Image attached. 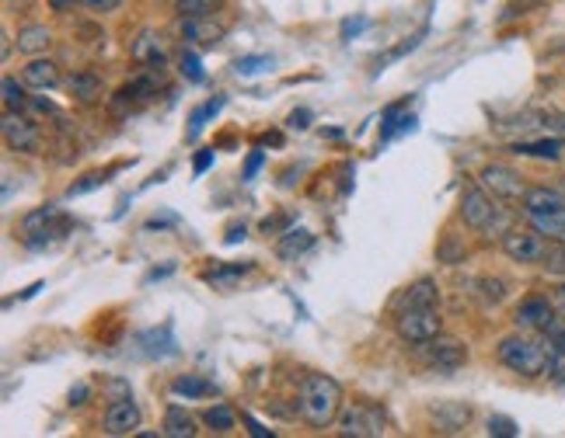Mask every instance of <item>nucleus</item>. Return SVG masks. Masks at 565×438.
<instances>
[{
  "mask_svg": "<svg viewBox=\"0 0 565 438\" xmlns=\"http://www.w3.org/2000/svg\"><path fill=\"white\" fill-rule=\"evenodd\" d=\"M70 94L81 101V105H94L102 94H105V84H102V77L94 73V70H81V73H73L67 81Z\"/></svg>",
  "mask_w": 565,
  "mask_h": 438,
  "instance_id": "f3484780",
  "label": "nucleus"
},
{
  "mask_svg": "<svg viewBox=\"0 0 565 438\" xmlns=\"http://www.w3.org/2000/svg\"><path fill=\"white\" fill-rule=\"evenodd\" d=\"M181 35H185V43L217 45L220 39H224V24L213 22V14H203V18H181Z\"/></svg>",
  "mask_w": 565,
  "mask_h": 438,
  "instance_id": "ddd939ff",
  "label": "nucleus"
},
{
  "mask_svg": "<svg viewBox=\"0 0 565 438\" xmlns=\"http://www.w3.org/2000/svg\"><path fill=\"white\" fill-rule=\"evenodd\" d=\"M53 11H73V0H49Z\"/></svg>",
  "mask_w": 565,
  "mask_h": 438,
  "instance_id": "49530a36",
  "label": "nucleus"
},
{
  "mask_svg": "<svg viewBox=\"0 0 565 438\" xmlns=\"http://www.w3.org/2000/svg\"><path fill=\"white\" fill-rule=\"evenodd\" d=\"M297 414L304 417L311 428H328L342 414V386L339 379L325 373L304 376L297 390Z\"/></svg>",
  "mask_w": 565,
  "mask_h": 438,
  "instance_id": "f257e3e1",
  "label": "nucleus"
},
{
  "mask_svg": "<svg viewBox=\"0 0 565 438\" xmlns=\"http://www.w3.org/2000/svg\"><path fill=\"white\" fill-rule=\"evenodd\" d=\"M489 435L513 438L517 435V421H510V417H489Z\"/></svg>",
  "mask_w": 565,
  "mask_h": 438,
  "instance_id": "f704fd0d",
  "label": "nucleus"
},
{
  "mask_svg": "<svg viewBox=\"0 0 565 438\" xmlns=\"http://www.w3.org/2000/svg\"><path fill=\"white\" fill-rule=\"evenodd\" d=\"M513 154L521 157H538V160H562V139H531V143H513Z\"/></svg>",
  "mask_w": 565,
  "mask_h": 438,
  "instance_id": "4be33fe9",
  "label": "nucleus"
},
{
  "mask_svg": "<svg viewBox=\"0 0 565 438\" xmlns=\"http://www.w3.org/2000/svg\"><path fill=\"white\" fill-rule=\"evenodd\" d=\"M179 70H181V77H185V81H192V84H200V81L206 77L203 63H200V56H196V52H181Z\"/></svg>",
  "mask_w": 565,
  "mask_h": 438,
  "instance_id": "7c9ffc66",
  "label": "nucleus"
},
{
  "mask_svg": "<svg viewBox=\"0 0 565 438\" xmlns=\"http://www.w3.org/2000/svg\"><path fill=\"white\" fill-rule=\"evenodd\" d=\"M258 167H262V150H255V154L248 157V164H245V177H255Z\"/></svg>",
  "mask_w": 565,
  "mask_h": 438,
  "instance_id": "c03bdc74",
  "label": "nucleus"
},
{
  "mask_svg": "<svg viewBox=\"0 0 565 438\" xmlns=\"http://www.w3.org/2000/svg\"><path fill=\"white\" fill-rule=\"evenodd\" d=\"M91 11H102V14H109L115 7H122V0H84Z\"/></svg>",
  "mask_w": 565,
  "mask_h": 438,
  "instance_id": "4c0bfd02",
  "label": "nucleus"
},
{
  "mask_svg": "<svg viewBox=\"0 0 565 438\" xmlns=\"http://www.w3.org/2000/svg\"><path fill=\"white\" fill-rule=\"evenodd\" d=\"M161 435L192 438L196 435V421H192V414H185L181 407H168V411H164V432H161Z\"/></svg>",
  "mask_w": 565,
  "mask_h": 438,
  "instance_id": "b1692460",
  "label": "nucleus"
},
{
  "mask_svg": "<svg viewBox=\"0 0 565 438\" xmlns=\"http://www.w3.org/2000/svg\"><path fill=\"white\" fill-rule=\"evenodd\" d=\"M531 226L541 233L544 241L565 243V205L562 209H548V213H531Z\"/></svg>",
  "mask_w": 565,
  "mask_h": 438,
  "instance_id": "a211bd4d",
  "label": "nucleus"
},
{
  "mask_svg": "<svg viewBox=\"0 0 565 438\" xmlns=\"http://www.w3.org/2000/svg\"><path fill=\"white\" fill-rule=\"evenodd\" d=\"M262 66H269V60H266V56H245V60H238V66H234V70L248 77V73H258Z\"/></svg>",
  "mask_w": 565,
  "mask_h": 438,
  "instance_id": "c9c22d12",
  "label": "nucleus"
},
{
  "mask_svg": "<svg viewBox=\"0 0 565 438\" xmlns=\"http://www.w3.org/2000/svg\"><path fill=\"white\" fill-rule=\"evenodd\" d=\"M461 219L472 230H482V233H506L510 230L506 205H499V198L489 195L482 185H468L461 192Z\"/></svg>",
  "mask_w": 565,
  "mask_h": 438,
  "instance_id": "7ed1b4c3",
  "label": "nucleus"
},
{
  "mask_svg": "<svg viewBox=\"0 0 565 438\" xmlns=\"http://www.w3.org/2000/svg\"><path fill=\"white\" fill-rule=\"evenodd\" d=\"M251 271V264H224V268H213V271H206V282L213 285V289H234V282Z\"/></svg>",
  "mask_w": 565,
  "mask_h": 438,
  "instance_id": "a878e982",
  "label": "nucleus"
},
{
  "mask_svg": "<svg viewBox=\"0 0 565 438\" xmlns=\"http://www.w3.org/2000/svg\"><path fill=\"white\" fill-rule=\"evenodd\" d=\"M478 185H482L489 195H496L499 202H521L523 192H527L523 177L517 175L513 167H506V164H485L482 175H478Z\"/></svg>",
  "mask_w": 565,
  "mask_h": 438,
  "instance_id": "0eeeda50",
  "label": "nucleus"
},
{
  "mask_svg": "<svg viewBox=\"0 0 565 438\" xmlns=\"http://www.w3.org/2000/svg\"><path fill=\"white\" fill-rule=\"evenodd\" d=\"M565 198L555 192V188H548V185H531L521 198V209L531 216V213H548V209H562Z\"/></svg>",
  "mask_w": 565,
  "mask_h": 438,
  "instance_id": "dca6fc26",
  "label": "nucleus"
},
{
  "mask_svg": "<svg viewBox=\"0 0 565 438\" xmlns=\"http://www.w3.org/2000/svg\"><path fill=\"white\" fill-rule=\"evenodd\" d=\"M4 105H7V111H22L24 105H28V98H24V88L15 81V77H4Z\"/></svg>",
  "mask_w": 565,
  "mask_h": 438,
  "instance_id": "c756f323",
  "label": "nucleus"
},
{
  "mask_svg": "<svg viewBox=\"0 0 565 438\" xmlns=\"http://www.w3.org/2000/svg\"><path fill=\"white\" fill-rule=\"evenodd\" d=\"M130 52H133V60L140 66H151V70H154V66H164V43H161L158 32H140L133 39V49H130Z\"/></svg>",
  "mask_w": 565,
  "mask_h": 438,
  "instance_id": "2eb2a0df",
  "label": "nucleus"
},
{
  "mask_svg": "<svg viewBox=\"0 0 565 438\" xmlns=\"http://www.w3.org/2000/svg\"><path fill=\"white\" fill-rule=\"evenodd\" d=\"M436 300H440V292H436V282L423 279V282L408 285L405 292H402V300H398V309H405V307H436Z\"/></svg>",
  "mask_w": 565,
  "mask_h": 438,
  "instance_id": "5701e85b",
  "label": "nucleus"
},
{
  "mask_svg": "<svg viewBox=\"0 0 565 438\" xmlns=\"http://www.w3.org/2000/svg\"><path fill=\"white\" fill-rule=\"evenodd\" d=\"M18 52H24V56H43L45 49L53 45V32L45 28V24H24V28H18Z\"/></svg>",
  "mask_w": 565,
  "mask_h": 438,
  "instance_id": "6ab92c4d",
  "label": "nucleus"
},
{
  "mask_svg": "<svg viewBox=\"0 0 565 438\" xmlns=\"http://www.w3.org/2000/svg\"><path fill=\"white\" fill-rule=\"evenodd\" d=\"M241 421H245V424H248V432L255 438H272V428H262V424H258V421H255V417H248V414H241Z\"/></svg>",
  "mask_w": 565,
  "mask_h": 438,
  "instance_id": "58836bf2",
  "label": "nucleus"
},
{
  "mask_svg": "<svg viewBox=\"0 0 565 438\" xmlns=\"http://www.w3.org/2000/svg\"><path fill=\"white\" fill-rule=\"evenodd\" d=\"M245 233H248V230H245V223H234V226L227 230L224 241H227V243H238V241H245Z\"/></svg>",
  "mask_w": 565,
  "mask_h": 438,
  "instance_id": "79ce46f5",
  "label": "nucleus"
},
{
  "mask_svg": "<svg viewBox=\"0 0 565 438\" xmlns=\"http://www.w3.org/2000/svg\"><path fill=\"white\" fill-rule=\"evenodd\" d=\"M0 129H4V143L18 154H39L43 150V129L32 119H24L22 111H7Z\"/></svg>",
  "mask_w": 565,
  "mask_h": 438,
  "instance_id": "6e6552de",
  "label": "nucleus"
},
{
  "mask_svg": "<svg viewBox=\"0 0 565 438\" xmlns=\"http://www.w3.org/2000/svg\"><path fill=\"white\" fill-rule=\"evenodd\" d=\"M109 181V175H102V171H91V175H84L81 181H73L67 188V195L73 198V195H84V192H94V188H102Z\"/></svg>",
  "mask_w": 565,
  "mask_h": 438,
  "instance_id": "2f4dec72",
  "label": "nucleus"
},
{
  "mask_svg": "<svg viewBox=\"0 0 565 438\" xmlns=\"http://www.w3.org/2000/svg\"><path fill=\"white\" fill-rule=\"evenodd\" d=\"M363 28H366V18H360V22H346V24H342V35L349 39L353 32H363Z\"/></svg>",
  "mask_w": 565,
  "mask_h": 438,
  "instance_id": "a18cd8bd",
  "label": "nucleus"
},
{
  "mask_svg": "<svg viewBox=\"0 0 565 438\" xmlns=\"http://www.w3.org/2000/svg\"><path fill=\"white\" fill-rule=\"evenodd\" d=\"M555 320V303L548 296H527L513 313V324L521 330H544Z\"/></svg>",
  "mask_w": 565,
  "mask_h": 438,
  "instance_id": "9b49d317",
  "label": "nucleus"
},
{
  "mask_svg": "<svg viewBox=\"0 0 565 438\" xmlns=\"http://www.w3.org/2000/svg\"><path fill=\"white\" fill-rule=\"evenodd\" d=\"M339 432L353 438H381L387 432V417L370 404H349L339 414Z\"/></svg>",
  "mask_w": 565,
  "mask_h": 438,
  "instance_id": "39448f33",
  "label": "nucleus"
},
{
  "mask_svg": "<svg viewBox=\"0 0 565 438\" xmlns=\"http://www.w3.org/2000/svg\"><path fill=\"white\" fill-rule=\"evenodd\" d=\"M502 251H506V258L517 264H534L541 262L544 254V237L531 226V230H506L502 233Z\"/></svg>",
  "mask_w": 565,
  "mask_h": 438,
  "instance_id": "9d476101",
  "label": "nucleus"
},
{
  "mask_svg": "<svg viewBox=\"0 0 565 438\" xmlns=\"http://www.w3.org/2000/svg\"><path fill=\"white\" fill-rule=\"evenodd\" d=\"M544 129L551 132V136H559V139H565V115H562V111L548 115V119H544Z\"/></svg>",
  "mask_w": 565,
  "mask_h": 438,
  "instance_id": "e433bc0d",
  "label": "nucleus"
},
{
  "mask_svg": "<svg viewBox=\"0 0 565 438\" xmlns=\"http://www.w3.org/2000/svg\"><path fill=\"white\" fill-rule=\"evenodd\" d=\"M423 358L436 373H453V369H461L468 362V348L461 341H453V338H440L436 334L430 341H423Z\"/></svg>",
  "mask_w": 565,
  "mask_h": 438,
  "instance_id": "1a4fd4ad",
  "label": "nucleus"
},
{
  "mask_svg": "<svg viewBox=\"0 0 565 438\" xmlns=\"http://www.w3.org/2000/svg\"><path fill=\"white\" fill-rule=\"evenodd\" d=\"M220 105H224V98H217V101H206L203 109L192 111V126H189V136H200L203 122L209 119V115H217V111H220Z\"/></svg>",
  "mask_w": 565,
  "mask_h": 438,
  "instance_id": "72a5a7b5",
  "label": "nucleus"
},
{
  "mask_svg": "<svg viewBox=\"0 0 565 438\" xmlns=\"http://www.w3.org/2000/svg\"><path fill=\"white\" fill-rule=\"evenodd\" d=\"M544 271L555 275V279H565V243H555V247L544 254Z\"/></svg>",
  "mask_w": 565,
  "mask_h": 438,
  "instance_id": "473e14b6",
  "label": "nucleus"
},
{
  "mask_svg": "<svg viewBox=\"0 0 565 438\" xmlns=\"http://www.w3.org/2000/svg\"><path fill=\"white\" fill-rule=\"evenodd\" d=\"M203 421L213 428V432H220V435H227L234 424H238V414L227 407V404H217V407H206L203 411Z\"/></svg>",
  "mask_w": 565,
  "mask_h": 438,
  "instance_id": "bb28decb",
  "label": "nucleus"
},
{
  "mask_svg": "<svg viewBox=\"0 0 565 438\" xmlns=\"http://www.w3.org/2000/svg\"><path fill=\"white\" fill-rule=\"evenodd\" d=\"M158 94V77L154 73H143V77H136L130 84H122V90L115 94V101L119 105H143V101H151Z\"/></svg>",
  "mask_w": 565,
  "mask_h": 438,
  "instance_id": "aec40b11",
  "label": "nucleus"
},
{
  "mask_svg": "<svg viewBox=\"0 0 565 438\" xmlns=\"http://www.w3.org/2000/svg\"><path fill=\"white\" fill-rule=\"evenodd\" d=\"M468 417H472V411H468L464 404H443V407L433 411V421H436L440 432H457V428H464Z\"/></svg>",
  "mask_w": 565,
  "mask_h": 438,
  "instance_id": "393cba45",
  "label": "nucleus"
},
{
  "mask_svg": "<svg viewBox=\"0 0 565 438\" xmlns=\"http://www.w3.org/2000/svg\"><path fill=\"white\" fill-rule=\"evenodd\" d=\"M551 303H555V317H559V320L565 324V285H559V289H555Z\"/></svg>",
  "mask_w": 565,
  "mask_h": 438,
  "instance_id": "a19ab883",
  "label": "nucleus"
},
{
  "mask_svg": "<svg viewBox=\"0 0 565 438\" xmlns=\"http://www.w3.org/2000/svg\"><path fill=\"white\" fill-rule=\"evenodd\" d=\"M224 0H175V11L181 18H203V14H213Z\"/></svg>",
  "mask_w": 565,
  "mask_h": 438,
  "instance_id": "c85d7f7f",
  "label": "nucleus"
},
{
  "mask_svg": "<svg viewBox=\"0 0 565 438\" xmlns=\"http://www.w3.org/2000/svg\"><path fill=\"white\" fill-rule=\"evenodd\" d=\"M70 223L63 219V213L56 209V205H45V209H35V213H28L22 223L24 230V243L28 247H45V243L53 241V237H63V230H67Z\"/></svg>",
  "mask_w": 565,
  "mask_h": 438,
  "instance_id": "423d86ee",
  "label": "nucleus"
},
{
  "mask_svg": "<svg viewBox=\"0 0 565 438\" xmlns=\"http://www.w3.org/2000/svg\"><path fill=\"white\" fill-rule=\"evenodd\" d=\"M276 226H287V219H266V223H262V230H266V233H269V230H276Z\"/></svg>",
  "mask_w": 565,
  "mask_h": 438,
  "instance_id": "de8ad7c7",
  "label": "nucleus"
},
{
  "mask_svg": "<svg viewBox=\"0 0 565 438\" xmlns=\"http://www.w3.org/2000/svg\"><path fill=\"white\" fill-rule=\"evenodd\" d=\"M22 81L28 88H56L60 84V66L53 63V60H43V56H32V63L22 70Z\"/></svg>",
  "mask_w": 565,
  "mask_h": 438,
  "instance_id": "4468645a",
  "label": "nucleus"
},
{
  "mask_svg": "<svg viewBox=\"0 0 565 438\" xmlns=\"http://www.w3.org/2000/svg\"><path fill=\"white\" fill-rule=\"evenodd\" d=\"M395 330L408 345H423V341H430L443 330V320H440L436 307H405L398 309V317H395Z\"/></svg>",
  "mask_w": 565,
  "mask_h": 438,
  "instance_id": "20e7f679",
  "label": "nucleus"
},
{
  "mask_svg": "<svg viewBox=\"0 0 565 438\" xmlns=\"http://www.w3.org/2000/svg\"><path fill=\"white\" fill-rule=\"evenodd\" d=\"M105 435H136L140 428V407L133 400H115L112 407L105 411V421H102Z\"/></svg>",
  "mask_w": 565,
  "mask_h": 438,
  "instance_id": "f8f14e48",
  "label": "nucleus"
},
{
  "mask_svg": "<svg viewBox=\"0 0 565 438\" xmlns=\"http://www.w3.org/2000/svg\"><path fill=\"white\" fill-rule=\"evenodd\" d=\"M496 355L506 369H513V373H521V376H541L559 362V358L548 351L544 341H534V338H527V334H510V338H502Z\"/></svg>",
  "mask_w": 565,
  "mask_h": 438,
  "instance_id": "f03ea898",
  "label": "nucleus"
},
{
  "mask_svg": "<svg viewBox=\"0 0 565 438\" xmlns=\"http://www.w3.org/2000/svg\"><path fill=\"white\" fill-rule=\"evenodd\" d=\"M307 119H311V111H294V115H290V129H307Z\"/></svg>",
  "mask_w": 565,
  "mask_h": 438,
  "instance_id": "37998d69",
  "label": "nucleus"
},
{
  "mask_svg": "<svg viewBox=\"0 0 565 438\" xmlns=\"http://www.w3.org/2000/svg\"><path fill=\"white\" fill-rule=\"evenodd\" d=\"M209 164H213V150H200L196 160H192V171H196V175H203Z\"/></svg>",
  "mask_w": 565,
  "mask_h": 438,
  "instance_id": "ea45409f",
  "label": "nucleus"
},
{
  "mask_svg": "<svg viewBox=\"0 0 565 438\" xmlns=\"http://www.w3.org/2000/svg\"><path fill=\"white\" fill-rule=\"evenodd\" d=\"M171 394L175 396H209L213 394V383H206L200 376H179L171 383Z\"/></svg>",
  "mask_w": 565,
  "mask_h": 438,
  "instance_id": "cd10ccee",
  "label": "nucleus"
},
{
  "mask_svg": "<svg viewBox=\"0 0 565 438\" xmlns=\"http://www.w3.org/2000/svg\"><path fill=\"white\" fill-rule=\"evenodd\" d=\"M315 247V233H307V230H287L279 243H276V254L283 258V262H297L300 254H307Z\"/></svg>",
  "mask_w": 565,
  "mask_h": 438,
  "instance_id": "412c9836",
  "label": "nucleus"
}]
</instances>
